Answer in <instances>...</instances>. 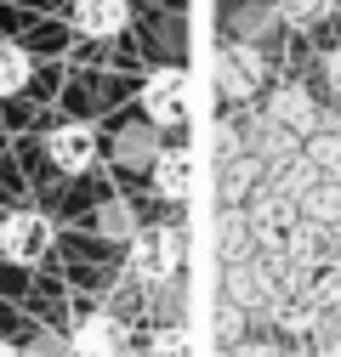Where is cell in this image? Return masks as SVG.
I'll return each instance as SVG.
<instances>
[{"instance_id":"obj_3","label":"cell","mask_w":341,"mask_h":357,"mask_svg":"<svg viewBox=\"0 0 341 357\" xmlns=\"http://www.w3.org/2000/svg\"><path fill=\"white\" fill-rule=\"evenodd\" d=\"M52 221L40 215V210H12V215H0V255H6L12 266H34L40 255L52 250Z\"/></svg>"},{"instance_id":"obj_15","label":"cell","mask_w":341,"mask_h":357,"mask_svg":"<svg viewBox=\"0 0 341 357\" xmlns=\"http://www.w3.org/2000/svg\"><path fill=\"white\" fill-rule=\"evenodd\" d=\"M279 29V12L262 6V0H245V6H233L228 17V40H239V46H256V40H268Z\"/></svg>"},{"instance_id":"obj_19","label":"cell","mask_w":341,"mask_h":357,"mask_svg":"<svg viewBox=\"0 0 341 357\" xmlns=\"http://www.w3.org/2000/svg\"><path fill=\"white\" fill-rule=\"evenodd\" d=\"M302 159L319 170V182H341V130H319V137L302 142Z\"/></svg>"},{"instance_id":"obj_29","label":"cell","mask_w":341,"mask_h":357,"mask_svg":"<svg viewBox=\"0 0 341 357\" xmlns=\"http://www.w3.org/2000/svg\"><path fill=\"white\" fill-rule=\"evenodd\" d=\"M335 261H341V233H335Z\"/></svg>"},{"instance_id":"obj_26","label":"cell","mask_w":341,"mask_h":357,"mask_svg":"<svg viewBox=\"0 0 341 357\" xmlns=\"http://www.w3.org/2000/svg\"><path fill=\"white\" fill-rule=\"evenodd\" d=\"M239 329H245V312H239L233 301H222V306H217V335H222L228 346H239Z\"/></svg>"},{"instance_id":"obj_12","label":"cell","mask_w":341,"mask_h":357,"mask_svg":"<svg viewBox=\"0 0 341 357\" xmlns=\"http://www.w3.org/2000/svg\"><path fill=\"white\" fill-rule=\"evenodd\" d=\"M154 193L159 199H188V188H194V153L188 148H159V159H154Z\"/></svg>"},{"instance_id":"obj_13","label":"cell","mask_w":341,"mask_h":357,"mask_svg":"<svg viewBox=\"0 0 341 357\" xmlns=\"http://www.w3.org/2000/svg\"><path fill=\"white\" fill-rule=\"evenodd\" d=\"M302 295H307V306H313V312L335 318V306H341V261H335V255H324V261H313V266H307Z\"/></svg>"},{"instance_id":"obj_1","label":"cell","mask_w":341,"mask_h":357,"mask_svg":"<svg viewBox=\"0 0 341 357\" xmlns=\"http://www.w3.org/2000/svg\"><path fill=\"white\" fill-rule=\"evenodd\" d=\"M296 227H302V204H290V199H273V193H256L250 199V233H256V255L262 261H284Z\"/></svg>"},{"instance_id":"obj_28","label":"cell","mask_w":341,"mask_h":357,"mask_svg":"<svg viewBox=\"0 0 341 357\" xmlns=\"http://www.w3.org/2000/svg\"><path fill=\"white\" fill-rule=\"evenodd\" d=\"M0 357H23V351H17V346H12V340H0Z\"/></svg>"},{"instance_id":"obj_8","label":"cell","mask_w":341,"mask_h":357,"mask_svg":"<svg viewBox=\"0 0 341 357\" xmlns=\"http://www.w3.org/2000/svg\"><path fill=\"white\" fill-rule=\"evenodd\" d=\"M46 159H52L63 176H80V170H92V165H97V130H92V125H80V119L57 125L52 137H46Z\"/></svg>"},{"instance_id":"obj_4","label":"cell","mask_w":341,"mask_h":357,"mask_svg":"<svg viewBox=\"0 0 341 357\" xmlns=\"http://www.w3.org/2000/svg\"><path fill=\"white\" fill-rule=\"evenodd\" d=\"M262 74H268V63H262L256 46H239V40L217 46V97H228V102L256 97L262 91Z\"/></svg>"},{"instance_id":"obj_14","label":"cell","mask_w":341,"mask_h":357,"mask_svg":"<svg viewBox=\"0 0 341 357\" xmlns=\"http://www.w3.org/2000/svg\"><path fill=\"white\" fill-rule=\"evenodd\" d=\"M114 159H119V170H154V159H159V130H154V125H125L119 137H114Z\"/></svg>"},{"instance_id":"obj_20","label":"cell","mask_w":341,"mask_h":357,"mask_svg":"<svg viewBox=\"0 0 341 357\" xmlns=\"http://www.w3.org/2000/svg\"><path fill=\"white\" fill-rule=\"evenodd\" d=\"M302 221H313L324 233H341V182H319L302 199Z\"/></svg>"},{"instance_id":"obj_11","label":"cell","mask_w":341,"mask_h":357,"mask_svg":"<svg viewBox=\"0 0 341 357\" xmlns=\"http://www.w3.org/2000/svg\"><path fill=\"white\" fill-rule=\"evenodd\" d=\"M245 137H250V142H245V153L262 165V170H273V165H284V159H296V153H302V142H296L290 130H279L273 119H256Z\"/></svg>"},{"instance_id":"obj_27","label":"cell","mask_w":341,"mask_h":357,"mask_svg":"<svg viewBox=\"0 0 341 357\" xmlns=\"http://www.w3.org/2000/svg\"><path fill=\"white\" fill-rule=\"evenodd\" d=\"M324 79H330V91L341 97V46H330V52H324Z\"/></svg>"},{"instance_id":"obj_25","label":"cell","mask_w":341,"mask_h":357,"mask_svg":"<svg viewBox=\"0 0 341 357\" xmlns=\"http://www.w3.org/2000/svg\"><path fill=\"white\" fill-rule=\"evenodd\" d=\"M148 357H188V329H182V324L159 329V335H154V346H148Z\"/></svg>"},{"instance_id":"obj_2","label":"cell","mask_w":341,"mask_h":357,"mask_svg":"<svg viewBox=\"0 0 341 357\" xmlns=\"http://www.w3.org/2000/svg\"><path fill=\"white\" fill-rule=\"evenodd\" d=\"M182 261V233L177 227H137L131 238V278L143 284H170Z\"/></svg>"},{"instance_id":"obj_9","label":"cell","mask_w":341,"mask_h":357,"mask_svg":"<svg viewBox=\"0 0 341 357\" xmlns=\"http://www.w3.org/2000/svg\"><path fill=\"white\" fill-rule=\"evenodd\" d=\"M68 346H74V357H125V324L108 318V312H92V318L74 324Z\"/></svg>"},{"instance_id":"obj_16","label":"cell","mask_w":341,"mask_h":357,"mask_svg":"<svg viewBox=\"0 0 341 357\" xmlns=\"http://www.w3.org/2000/svg\"><path fill=\"white\" fill-rule=\"evenodd\" d=\"M268 318H273L284 335H319L324 312H313V306H307V295H290V289H284V295L268 306Z\"/></svg>"},{"instance_id":"obj_6","label":"cell","mask_w":341,"mask_h":357,"mask_svg":"<svg viewBox=\"0 0 341 357\" xmlns=\"http://www.w3.org/2000/svg\"><path fill=\"white\" fill-rule=\"evenodd\" d=\"M284 289H279V266L262 261V255H250L239 266H228V301L239 312H256V306H273Z\"/></svg>"},{"instance_id":"obj_18","label":"cell","mask_w":341,"mask_h":357,"mask_svg":"<svg viewBox=\"0 0 341 357\" xmlns=\"http://www.w3.org/2000/svg\"><path fill=\"white\" fill-rule=\"evenodd\" d=\"M256 193H262V165H256L250 153L228 159V176H222V199H228V210H239V204L256 199Z\"/></svg>"},{"instance_id":"obj_21","label":"cell","mask_w":341,"mask_h":357,"mask_svg":"<svg viewBox=\"0 0 341 357\" xmlns=\"http://www.w3.org/2000/svg\"><path fill=\"white\" fill-rule=\"evenodd\" d=\"M273 12H279V23L284 29H324L330 17H335V0H273Z\"/></svg>"},{"instance_id":"obj_17","label":"cell","mask_w":341,"mask_h":357,"mask_svg":"<svg viewBox=\"0 0 341 357\" xmlns=\"http://www.w3.org/2000/svg\"><path fill=\"white\" fill-rule=\"evenodd\" d=\"M217 233H222V255H228V266H239V261H250V255H256L250 210H222V215H217Z\"/></svg>"},{"instance_id":"obj_7","label":"cell","mask_w":341,"mask_h":357,"mask_svg":"<svg viewBox=\"0 0 341 357\" xmlns=\"http://www.w3.org/2000/svg\"><path fill=\"white\" fill-rule=\"evenodd\" d=\"M268 119H273L279 130H290L296 142H307V137H319V130H324L319 102L302 91V85H279V91L268 97Z\"/></svg>"},{"instance_id":"obj_22","label":"cell","mask_w":341,"mask_h":357,"mask_svg":"<svg viewBox=\"0 0 341 357\" xmlns=\"http://www.w3.org/2000/svg\"><path fill=\"white\" fill-rule=\"evenodd\" d=\"M97 233L114 238V244H131V238H137V215H131V204H125V199L97 204Z\"/></svg>"},{"instance_id":"obj_24","label":"cell","mask_w":341,"mask_h":357,"mask_svg":"<svg viewBox=\"0 0 341 357\" xmlns=\"http://www.w3.org/2000/svg\"><path fill=\"white\" fill-rule=\"evenodd\" d=\"M23 357H74V346H68L63 329H34L29 346H23Z\"/></svg>"},{"instance_id":"obj_10","label":"cell","mask_w":341,"mask_h":357,"mask_svg":"<svg viewBox=\"0 0 341 357\" xmlns=\"http://www.w3.org/2000/svg\"><path fill=\"white\" fill-rule=\"evenodd\" d=\"M68 17H74L80 34L108 40V34H119L131 23V0H68Z\"/></svg>"},{"instance_id":"obj_23","label":"cell","mask_w":341,"mask_h":357,"mask_svg":"<svg viewBox=\"0 0 341 357\" xmlns=\"http://www.w3.org/2000/svg\"><path fill=\"white\" fill-rule=\"evenodd\" d=\"M29 85V52L17 40H0V97H17Z\"/></svg>"},{"instance_id":"obj_5","label":"cell","mask_w":341,"mask_h":357,"mask_svg":"<svg viewBox=\"0 0 341 357\" xmlns=\"http://www.w3.org/2000/svg\"><path fill=\"white\" fill-rule=\"evenodd\" d=\"M143 114H148L154 130H177L188 119V74L182 68H159L143 85Z\"/></svg>"}]
</instances>
